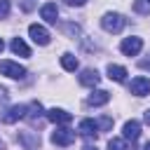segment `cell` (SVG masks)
<instances>
[{"mask_svg": "<svg viewBox=\"0 0 150 150\" xmlns=\"http://www.w3.org/2000/svg\"><path fill=\"white\" fill-rule=\"evenodd\" d=\"M101 26H103V30H108V33H120V30L127 26V19H124L122 14H117V12H108V14H103Z\"/></svg>", "mask_w": 150, "mask_h": 150, "instance_id": "cell-1", "label": "cell"}, {"mask_svg": "<svg viewBox=\"0 0 150 150\" xmlns=\"http://www.w3.org/2000/svg\"><path fill=\"white\" fill-rule=\"evenodd\" d=\"M0 75H5V77H12V80H21V77H26V68L23 66H19V63H14V61H0Z\"/></svg>", "mask_w": 150, "mask_h": 150, "instance_id": "cell-2", "label": "cell"}, {"mask_svg": "<svg viewBox=\"0 0 150 150\" xmlns=\"http://www.w3.org/2000/svg\"><path fill=\"white\" fill-rule=\"evenodd\" d=\"M28 35L33 38V42L35 45H40V47H45V45H49V30L45 28V26H40V23H30L28 26Z\"/></svg>", "mask_w": 150, "mask_h": 150, "instance_id": "cell-3", "label": "cell"}, {"mask_svg": "<svg viewBox=\"0 0 150 150\" xmlns=\"http://www.w3.org/2000/svg\"><path fill=\"white\" fill-rule=\"evenodd\" d=\"M141 49H143V40H141V38H136V35L124 38V40H122V45H120V52H122L124 56H136Z\"/></svg>", "mask_w": 150, "mask_h": 150, "instance_id": "cell-4", "label": "cell"}, {"mask_svg": "<svg viewBox=\"0 0 150 150\" xmlns=\"http://www.w3.org/2000/svg\"><path fill=\"white\" fill-rule=\"evenodd\" d=\"M75 141V131L66 129V127H56V131H52V143L54 145H70Z\"/></svg>", "mask_w": 150, "mask_h": 150, "instance_id": "cell-5", "label": "cell"}, {"mask_svg": "<svg viewBox=\"0 0 150 150\" xmlns=\"http://www.w3.org/2000/svg\"><path fill=\"white\" fill-rule=\"evenodd\" d=\"M129 91H131L134 96H148V94H150V80L143 77V75L134 77L131 84H129Z\"/></svg>", "mask_w": 150, "mask_h": 150, "instance_id": "cell-6", "label": "cell"}, {"mask_svg": "<svg viewBox=\"0 0 150 150\" xmlns=\"http://www.w3.org/2000/svg\"><path fill=\"white\" fill-rule=\"evenodd\" d=\"M45 117H47L49 122H54V124H68V122L73 120V115H70L68 110H63V108H49V110L45 112Z\"/></svg>", "mask_w": 150, "mask_h": 150, "instance_id": "cell-7", "label": "cell"}, {"mask_svg": "<svg viewBox=\"0 0 150 150\" xmlns=\"http://www.w3.org/2000/svg\"><path fill=\"white\" fill-rule=\"evenodd\" d=\"M26 112H28V105H12L0 120L5 122V124H14L16 120H21V117H26Z\"/></svg>", "mask_w": 150, "mask_h": 150, "instance_id": "cell-8", "label": "cell"}, {"mask_svg": "<svg viewBox=\"0 0 150 150\" xmlns=\"http://www.w3.org/2000/svg\"><path fill=\"white\" fill-rule=\"evenodd\" d=\"M122 136H124V141H136V138L141 136V122H138V120H129V122H124V127H122Z\"/></svg>", "mask_w": 150, "mask_h": 150, "instance_id": "cell-9", "label": "cell"}, {"mask_svg": "<svg viewBox=\"0 0 150 150\" xmlns=\"http://www.w3.org/2000/svg\"><path fill=\"white\" fill-rule=\"evenodd\" d=\"M40 16H42L47 23H56V19H59V7H56V2H45V5L40 7Z\"/></svg>", "mask_w": 150, "mask_h": 150, "instance_id": "cell-10", "label": "cell"}, {"mask_svg": "<svg viewBox=\"0 0 150 150\" xmlns=\"http://www.w3.org/2000/svg\"><path fill=\"white\" fill-rule=\"evenodd\" d=\"M98 82H101V75H98L96 68H84V70H82V75H80V84H84V87H96Z\"/></svg>", "mask_w": 150, "mask_h": 150, "instance_id": "cell-11", "label": "cell"}, {"mask_svg": "<svg viewBox=\"0 0 150 150\" xmlns=\"http://www.w3.org/2000/svg\"><path fill=\"white\" fill-rule=\"evenodd\" d=\"M77 131H80L84 138H96V134H98V122H94V120H82L80 127H77Z\"/></svg>", "mask_w": 150, "mask_h": 150, "instance_id": "cell-12", "label": "cell"}, {"mask_svg": "<svg viewBox=\"0 0 150 150\" xmlns=\"http://www.w3.org/2000/svg\"><path fill=\"white\" fill-rule=\"evenodd\" d=\"M108 101H110V94H108L105 89H96L94 94H89L87 105H94V108H96V105H105Z\"/></svg>", "mask_w": 150, "mask_h": 150, "instance_id": "cell-13", "label": "cell"}, {"mask_svg": "<svg viewBox=\"0 0 150 150\" xmlns=\"http://www.w3.org/2000/svg\"><path fill=\"white\" fill-rule=\"evenodd\" d=\"M105 70H108V77L115 80V82H124V80H127V68H124V66H115V63H110Z\"/></svg>", "mask_w": 150, "mask_h": 150, "instance_id": "cell-14", "label": "cell"}, {"mask_svg": "<svg viewBox=\"0 0 150 150\" xmlns=\"http://www.w3.org/2000/svg\"><path fill=\"white\" fill-rule=\"evenodd\" d=\"M9 47H12V52H14V54H19V56H30V49H28V45H26L21 38H14Z\"/></svg>", "mask_w": 150, "mask_h": 150, "instance_id": "cell-15", "label": "cell"}, {"mask_svg": "<svg viewBox=\"0 0 150 150\" xmlns=\"http://www.w3.org/2000/svg\"><path fill=\"white\" fill-rule=\"evenodd\" d=\"M61 66H63V70H68V73H73V70H77V59L70 54V52H66L63 56H61Z\"/></svg>", "mask_w": 150, "mask_h": 150, "instance_id": "cell-16", "label": "cell"}, {"mask_svg": "<svg viewBox=\"0 0 150 150\" xmlns=\"http://www.w3.org/2000/svg\"><path fill=\"white\" fill-rule=\"evenodd\" d=\"M131 7L136 14H150V0H134Z\"/></svg>", "mask_w": 150, "mask_h": 150, "instance_id": "cell-17", "label": "cell"}, {"mask_svg": "<svg viewBox=\"0 0 150 150\" xmlns=\"http://www.w3.org/2000/svg\"><path fill=\"white\" fill-rule=\"evenodd\" d=\"M19 138H21V143H23L28 150H33V148H38V145H40V136H38V138H30L28 134H21Z\"/></svg>", "mask_w": 150, "mask_h": 150, "instance_id": "cell-18", "label": "cell"}, {"mask_svg": "<svg viewBox=\"0 0 150 150\" xmlns=\"http://www.w3.org/2000/svg\"><path fill=\"white\" fill-rule=\"evenodd\" d=\"M108 150H127V141L124 138H110L108 141Z\"/></svg>", "mask_w": 150, "mask_h": 150, "instance_id": "cell-19", "label": "cell"}, {"mask_svg": "<svg viewBox=\"0 0 150 150\" xmlns=\"http://www.w3.org/2000/svg\"><path fill=\"white\" fill-rule=\"evenodd\" d=\"M28 110H30V112H26V117H28V120H35V115L40 117V112H42V105H40L38 101H33V103L28 105Z\"/></svg>", "mask_w": 150, "mask_h": 150, "instance_id": "cell-20", "label": "cell"}, {"mask_svg": "<svg viewBox=\"0 0 150 150\" xmlns=\"http://www.w3.org/2000/svg\"><path fill=\"white\" fill-rule=\"evenodd\" d=\"M9 14V0H0V19H7Z\"/></svg>", "mask_w": 150, "mask_h": 150, "instance_id": "cell-21", "label": "cell"}, {"mask_svg": "<svg viewBox=\"0 0 150 150\" xmlns=\"http://www.w3.org/2000/svg\"><path fill=\"white\" fill-rule=\"evenodd\" d=\"M98 127H101L103 131H108V129L112 127V117H101V120H98Z\"/></svg>", "mask_w": 150, "mask_h": 150, "instance_id": "cell-22", "label": "cell"}, {"mask_svg": "<svg viewBox=\"0 0 150 150\" xmlns=\"http://www.w3.org/2000/svg\"><path fill=\"white\" fill-rule=\"evenodd\" d=\"M63 30H66V33H73V35H77V33H80V28H77L75 23H66V26H63Z\"/></svg>", "mask_w": 150, "mask_h": 150, "instance_id": "cell-23", "label": "cell"}, {"mask_svg": "<svg viewBox=\"0 0 150 150\" xmlns=\"http://www.w3.org/2000/svg\"><path fill=\"white\" fill-rule=\"evenodd\" d=\"M33 7H35V0H23V2H21V9H23V12H30Z\"/></svg>", "mask_w": 150, "mask_h": 150, "instance_id": "cell-24", "label": "cell"}, {"mask_svg": "<svg viewBox=\"0 0 150 150\" xmlns=\"http://www.w3.org/2000/svg\"><path fill=\"white\" fill-rule=\"evenodd\" d=\"M87 0H66V5H70V7H82Z\"/></svg>", "mask_w": 150, "mask_h": 150, "instance_id": "cell-25", "label": "cell"}, {"mask_svg": "<svg viewBox=\"0 0 150 150\" xmlns=\"http://www.w3.org/2000/svg\"><path fill=\"white\" fill-rule=\"evenodd\" d=\"M138 66H141L143 70H150V59H143V61H138Z\"/></svg>", "mask_w": 150, "mask_h": 150, "instance_id": "cell-26", "label": "cell"}, {"mask_svg": "<svg viewBox=\"0 0 150 150\" xmlns=\"http://www.w3.org/2000/svg\"><path fill=\"white\" fill-rule=\"evenodd\" d=\"M2 101H7V89L0 87V103H2Z\"/></svg>", "mask_w": 150, "mask_h": 150, "instance_id": "cell-27", "label": "cell"}, {"mask_svg": "<svg viewBox=\"0 0 150 150\" xmlns=\"http://www.w3.org/2000/svg\"><path fill=\"white\" fill-rule=\"evenodd\" d=\"M143 120H145V124H150V108L145 110V115H143Z\"/></svg>", "mask_w": 150, "mask_h": 150, "instance_id": "cell-28", "label": "cell"}, {"mask_svg": "<svg viewBox=\"0 0 150 150\" xmlns=\"http://www.w3.org/2000/svg\"><path fill=\"white\" fill-rule=\"evenodd\" d=\"M82 150H98V148H96V145H91V143H87V145H84Z\"/></svg>", "mask_w": 150, "mask_h": 150, "instance_id": "cell-29", "label": "cell"}, {"mask_svg": "<svg viewBox=\"0 0 150 150\" xmlns=\"http://www.w3.org/2000/svg\"><path fill=\"white\" fill-rule=\"evenodd\" d=\"M143 150H150V141H148V143H145V145H143Z\"/></svg>", "mask_w": 150, "mask_h": 150, "instance_id": "cell-30", "label": "cell"}, {"mask_svg": "<svg viewBox=\"0 0 150 150\" xmlns=\"http://www.w3.org/2000/svg\"><path fill=\"white\" fill-rule=\"evenodd\" d=\"M2 47H5V42H2V38H0V52H2Z\"/></svg>", "mask_w": 150, "mask_h": 150, "instance_id": "cell-31", "label": "cell"}, {"mask_svg": "<svg viewBox=\"0 0 150 150\" xmlns=\"http://www.w3.org/2000/svg\"><path fill=\"white\" fill-rule=\"evenodd\" d=\"M0 150H5V143H2V141H0Z\"/></svg>", "mask_w": 150, "mask_h": 150, "instance_id": "cell-32", "label": "cell"}]
</instances>
